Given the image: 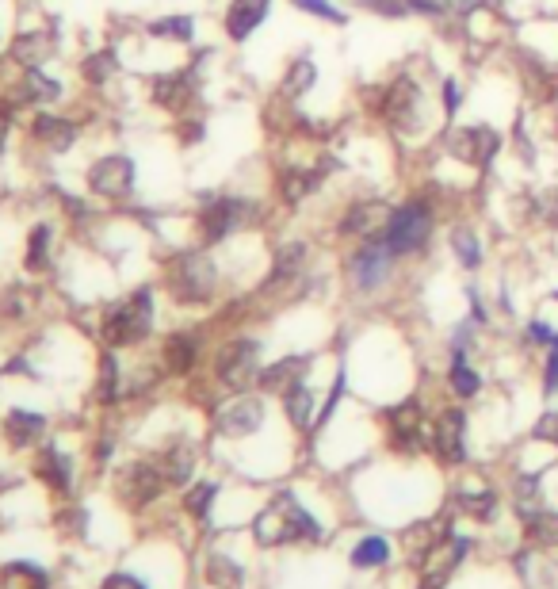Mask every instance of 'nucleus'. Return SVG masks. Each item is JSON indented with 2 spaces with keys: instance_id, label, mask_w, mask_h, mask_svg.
Instances as JSON below:
<instances>
[{
  "instance_id": "obj_1",
  "label": "nucleus",
  "mask_w": 558,
  "mask_h": 589,
  "mask_svg": "<svg viewBox=\"0 0 558 589\" xmlns=\"http://www.w3.org/2000/svg\"><path fill=\"white\" fill-rule=\"evenodd\" d=\"M432 234H436V203L429 196H409L398 207H390L387 226L375 238L383 241L398 261H409V257L429 253Z\"/></svg>"
},
{
  "instance_id": "obj_2",
  "label": "nucleus",
  "mask_w": 558,
  "mask_h": 589,
  "mask_svg": "<svg viewBox=\"0 0 558 589\" xmlns=\"http://www.w3.org/2000/svg\"><path fill=\"white\" fill-rule=\"evenodd\" d=\"M153 326V295L150 287H138L123 303H115L104 314V341L111 349H130L138 345Z\"/></svg>"
},
{
  "instance_id": "obj_3",
  "label": "nucleus",
  "mask_w": 558,
  "mask_h": 589,
  "mask_svg": "<svg viewBox=\"0 0 558 589\" xmlns=\"http://www.w3.org/2000/svg\"><path fill=\"white\" fill-rule=\"evenodd\" d=\"M322 528L302 509L291 494H279L257 517V540L260 544H283V540H318Z\"/></svg>"
},
{
  "instance_id": "obj_4",
  "label": "nucleus",
  "mask_w": 558,
  "mask_h": 589,
  "mask_svg": "<svg viewBox=\"0 0 558 589\" xmlns=\"http://www.w3.org/2000/svg\"><path fill=\"white\" fill-rule=\"evenodd\" d=\"M379 115L387 119L394 131L402 134H413L425 127V119H429V100H425V88L421 81H413V77H394L387 88H383V96H379Z\"/></svg>"
},
{
  "instance_id": "obj_5",
  "label": "nucleus",
  "mask_w": 558,
  "mask_h": 589,
  "mask_svg": "<svg viewBox=\"0 0 558 589\" xmlns=\"http://www.w3.org/2000/svg\"><path fill=\"white\" fill-rule=\"evenodd\" d=\"M394 264H398V257L390 253L383 241L367 238L344 257V276L352 280V287H356L360 295H375V291H383V287L390 284Z\"/></svg>"
},
{
  "instance_id": "obj_6",
  "label": "nucleus",
  "mask_w": 558,
  "mask_h": 589,
  "mask_svg": "<svg viewBox=\"0 0 558 589\" xmlns=\"http://www.w3.org/2000/svg\"><path fill=\"white\" fill-rule=\"evenodd\" d=\"M215 264L203 253H180L169 264V291L180 303H207L211 291H215Z\"/></svg>"
},
{
  "instance_id": "obj_7",
  "label": "nucleus",
  "mask_w": 558,
  "mask_h": 589,
  "mask_svg": "<svg viewBox=\"0 0 558 589\" xmlns=\"http://www.w3.org/2000/svg\"><path fill=\"white\" fill-rule=\"evenodd\" d=\"M253 219H257V203H249V199H207L199 211V238H203V245H218V241L230 238L237 226H249Z\"/></svg>"
},
{
  "instance_id": "obj_8",
  "label": "nucleus",
  "mask_w": 558,
  "mask_h": 589,
  "mask_svg": "<svg viewBox=\"0 0 558 589\" xmlns=\"http://www.w3.org/2000/svg\"><path fill=\"white\" fill-rule=\"evenodd\" d=\"M448 153L459 157L463 165L471 169H490L494 157L501 153V134L490 123H467V127H455L448 134Z\"/></svg>"
},
{
  "instance_id": "obj_9",
  "label": "nucleus",
  "mask_w": 558,
  "mask_h": 589,
  "mask_svg": "<svg viewBox=\"0 0 558 589\" xmlns=\"http://www.w3.org/2000/svg\"><path fill=\"white\" fill-rule=\"evenodd\" d=\"M215 371L230 391H245L253 379H260V345L257 341H249V337L230 341L226 349L218 352Z\"/></svg>"
},
{
  "instance_id": "obj_10",
  "label": "nucleus",
  "mask_w": 558,
  "mask_h": 589,
  "mask_svg": "<svg viewBox=\"0 0 558 589\" xmlns=\"http://www.w3.org/2000/svg\"><path fill=\"white\" fill-rule=\"evenodd\" d=\"M165 486H169V482H165L161 463H130V467L119 471V479H115V494H119V502L130 505V509H142V505H150Z\"/></svg>"
},
{
  "instance_id": "obj_11",
  "label": "nucleus",
  "mask_w": 558,
  "mask_h": 589,
  "mask_svg": "<svg viewBox=\"0 0 558 589\" xmlns=\"http://www.w3.org/2000/svg\"><path fill=\"white\" fill-rule=\"evenodd\" d=\"M429 448L444 463H463L467 459V414L455 410V406L444 410V414H436L429 429Z\"/></svg>"
},
{
  "instance_id": "obj_12",
  "label": "nucleus",
  "mask_w": 558,
  "mask_h": 589,
  "mask_svg": "<svg viewBox=\"0 0 558 589\" xmlns=\"http://www.w3.org/2000/svg\"><path fill=\"white\" fill-rule=\"evenodd\" d=\"M390 219V203L387 199H356L344 207L341 222H337V234L352 241H367L375 238Z\"/></svg>"
},
{
  "instance_id": "obj_13",
  "label": "nucleus",
  "mask_w": 558,
  "mask_h": 589,
  "mask_svg": "<svg viewBox=\"0 0 558 589\" xmlns=\"http://www.w3.org/2000/svg\"><path fill=\"white\" fill-rule=\"evenodd\" d=\"M88 188L104 199H123L134 188V161L123 153H108L88 169Z\"/></svg>"
},
{
  "instance_id": "obj_14",
  "label": "nucleus",
  "mask_w": 558,
  "mask_h": 589,
  "mask_svg": "<svg viewBox=\"0 0 558 589\" xmlns=\"http://www.w3.org/2000/svg\"><path fill=\"white\" fill-rule=\"evenodd\" d=\"M215 421L218 433H226V437H249V433H257L260 421H264V402L249 398V394H237L234 402H226L218 410Z\"/></svg>"
},
{
  "instance_id": "obj_15",
  "label": "nucleus",
  "mask_w": 558,
  "mask_h": 589,
  "mask_svg": "<svg viewBox=\"0 0 558 589\" xmlns=\"http://www.w3.org/2000/svg\"><path fill=\"white\" fill-rule=\"evenodd\" d=\"M390 421V437H394V444L398 448H406V452H413V448H421V440H429V429H425V410H421V402H398L394 410L387 414Z\"/></svg>"
},
{
  "instance_id": "obj_16",
  "label": "nucleus",
  "mask_w": 558,
  "mask_h": 589,
  "mask_svg": "<svg viewBox=\"0 0 558 589\" xmlns=\"http://www.w3.org/2000/svg\"><path fill=\"white\" fill-rule=\"evenodd\" d=\"M268 12H272V0H230V8H226V35L234 43H245L260 23L268 20Z\"/></svg>"
},
{
  "instance_id": "obj_17",
  "label": "nucleus",
  "mask_w": 558,
  "mask_h": 589,
  "mask_svg": "<svg viewBox=\"0 0 558 589\" xmlns=\"http://www.w3.org/2000/svg\"><path fill=\"white\" fill-rule=\"evenodd\" d=\"M195 96V73L192 69H176V73H161L153 77V100L169 111H184Z\"/></svg>"
},
{
  "instance_id": "obj_18",
  "label": "nucleus",
  "mask_w": 558,
  "mask_h": 589,
  "mask_svg": "<svg viewBox=\"0 0 558 589\" xmlns=\"http://www.w3.org/2000/svg\"><path fill=\"white\" fill-rule=\"evenodd\" d=\"M467 551H471V540H467V536H455V532L440 536V540H436V547H432L429 555H425V578L444 582L451 570L459 567V559H463Z\"/></svg>"
},
{
  "instance_id": "obj_19",
  "label": "nucleus",
  "mask_w": 558,
  "mask_h": 589,
  "mask_svg": "<svg viewBox=\"0 0 558 589\" xmlns=\"http://www.w3.org/2000/svg\"><path fill=\"white\" fill-rule=\"evenodd\" d=\"M306 368H310V360H306V356H287V360H276L272 368L260 371L257 383L268 394H287L291 387H299V383H302Z\"/></svg>"
},
{
  "instance_id": "obj_20",
  "label": "nucleus",
  "mask_w": 558,
  "mask_h": 589,
  "mask_svg": "<svg viewBox=\"0 0 558 589\" xmlns=\"http://www.w3.org/2000/svg\"><path fill=\"white\" fill-rule=\"evenodd\" d=\"M448 245H451V257L459 261L463 272H478L482 268V241L474 234V226L467 222H455L448 234Z\"/></svg>"
},
{
  "instance_id": "obj_21",
  "label": "nucleus",
  "mask_w": 558,
  "mask_h": 589,
  "mask_svg": "<svg viewBox=\"0 0 558 589\" xmlns=\"http://www.w3.org/2000/svg\"><path fill=\"white\" fill-rule=\"evenodd\" d=\"M46 433V421L43 414H31V410H12L4 417V437L12 448H27Z\"/></svg>"
},
{
  "instance_id": "obj_22",
  "label": "nucleus",
  "mask_w": 558,
  "mask_h": 589,
  "mask_svg": "<svg viewBox=\"0 0 558 589\" xmlns=\"http://www.w3.org/2000/svg\"><path fill=\"white\" fill-rule=\"evenodd\" d=\"M54 43H58V35L54 31H23L20 39L12 43V58L20 62V66H39L43 58L54 54Z\"/></svg>"
},
{
  "instance_id": "obj_23",
  "label": "nucleus",
  "mask_w": 558,
  "mask_h": 589,
  "mask_svg": "<svg viewBox=\"0 0 558 589\" xmlns=\"http://www.w3.org/2000/svg\"><path fill=\"white\" fill-rule=\"evenodd\" d=\"M35 138L43 142L46 150H69L77 142V123H69L62 115H39L35 119Z\"/></svg>"
},
{
  "instance_id": "obj_24",
  "label": "nucleus",
  "mask_w": 558,
  "mask_h": 589,
  "mask_svg": "<svg viewBox=\"0 0 558 589\" xmlns=\"http://www.w3.org/2000/svg\"><path fill=\"white\" fill-rule=\"evenodd\" d=\"M318 184H322L318 169H287V173L279 176V196H283L287 207H299L310 192H318Z\"/></svg>"
},
{
  "instance_id": "obj_25",
  "label": "nucleus",
  "mask_w": 558,
  "mask_h": 589,
  "mask_svg": "<svg viewBox=\"0 0 558 589\" xmlns=\"http://www.w3.org/2000/svg\"><path fill=\"white\" fill-rule=\"evenodd\" d=\"M199 360V345H195L192 333H172L165 341V368L176 371V375H188Z\"/></svg>"
},
{
  "instance_id": "obj_26",
  "label": "nucleus",
  "mask_w": 558,
  "mask_h": 589,
  "mask_svg": "<svg viewBox=\"0 0 558 589\" xmlns=\"http://www.w3.org/2000/svg\"><path fill=\"white\" fill-rule=\"evenodd\" d=\"M35 475H39L50 490L65 494V490H69V459H65L58 448H43L39 459H35Z\"/></svg>"
},
{
  "instance_id": "obj_27",
  "label": "nucleus",
  "mask_w": 558,
  "mask_h": 589,
  "mask_svg": "<svg viewBox=\"0 0 558 589\" xmlns=\"http://www.w3.org/2000/svg\"><path fill=\"white\" fill-rule=\"evenodd\" d=\"M161 471H165V482H172V486H184V482L192 479L195 471V448L192 444H172L169 452H165V459H161Z\"/></svg>"
},
{
  "instance_id": "obj_28",
  "label": "nucleus",
  "mask_w": 558,
  "mask_h": 589,
  "mask_svg": "<svg viewBox=\"0 0 558 589\" xmlns=\"http://www.w3.org/2000/svg\"><path fill=\"white\" fill-rule=\"evenodd\" d=\"M0 589H50V578L35 563H8L0 570Z\"/></svg>"
},
{
  "instance_id": "obj_29",
  "label": "nucleus",
  "mask_w": 558,
  "mask_h": 589,
  "mask_svg": "<svg viewBox=\"0 0 558 589\" xmlns=\"http://www.w3.org/2000/svg\"><path fill=\"white\" fill-rule=\"evenodd\" d=\"M283 410H287L295 429H310V425H314V391H310L306 383L291 387V391L283 394Z\"/></svg>"
},
{
  "instance_id": "obj_30",
  "label": "nucleus",
  "mask_w": 558,
  "mask_h": 589,
  "mask_svg": "<svg viewBox=\"0 0 558 589\" xmlns=\"http://www.w3.org/2000/svg\"><path fill=\"white\" fill-rule=\"evenodd\" d=\"M306 241H287L283 249L276 253V264H272V276H268V284H283V280H291V276H299L302 272V261H306Z\"/></svg>"
},
{
  "instance_id": "obj_31",
  "label": "nucleus",
  "mask_w": 558,
  "mask_h": 589,
  "mask_svg": "<svg viewBox=\"0 0 558 589\" xmlns=\"http://www.w3.org/2000/svg\"><path fill=\"white\" fill-rule=\"evenodd\" d=\"M16 96H20L23 104L58 100V96H62V85H58V81H50V77H43L39 69H27V73H23V81H20V88H16Z\"/></svg>"
},
{
  "instance_id": "obj_32",
  "label": "nucleus",
  "mask_w": 558,
  "mask_h": 589,
  "mask_svg": "<svg viewBox=\"0 0 558 589\" xmlns=\"http://www.w3.org/2000/svg\"><path fill=\"white\" fill-rule=\"evenodd\" d=\"M448 383H451V391L459 394V398H474V394L482 391V375H478V371L467 364V356H463V352H455V356H451Z\"/></svg>"
},
{
  "instance_id": "obj_33",
  "label": "nucleus",
  "mask_w": 558,
  "mask_h": 589,
  "mask_svg": "<svg viewBox=\"0 0 558 589\" xmlns=\"http://www.w3.org/2000/svg\"><path fill=\"white\" fill-rule=\"evenodd\" d=\"M207 582L215 589H241L245 574L230 555H207Z\"/></svg>"
},
{
  "instance_id": "obj_34",
  "label": "nucleus",
  "mask_w": 558,
  "mask_h": 589,
  "mask_svg": "<svg viewBox=\"0 0 558 589\" xmlns=\"http://www.w3.org/2000/svg\"><path fill=\"white\" fill-rule=\"evenodd\" d=\"M314 85H318V66L310 58H295L291 69H287V77H283V92L287 96H306Z\"/></svg>"
},
{
  "instance_id": "obj_35",
  "label": "nucleus",
  "mask_w": 558,
  "mask_h": 589,
  "mask_svg": "<svg viewBox=\"0 0 558 589\" xmlns=\"http://www.w3.org/2000/svg\"><path fill=\"white\" fill-rule=\"evenodd\" d=\"M387 559H390V544L383 536H367V540H360V547L352 551V567H360V570L383 567Z\"/></svg>"
},
{
  "instance_id": "obj_36",
  "label": "nucleus",
  "mask_w": 558,
  "mask_h": 589,
  "mask_svg": "<svg viewBox=\"0 0 558 589\" xmlns=\"http://www.w3.org/2000/svg\"><path fill=\"white\" fill-rule=\"evenodd\" d=\"M96 398H100L104 406H111V402L119 398V360H115L111 352H104V356H100V379H96Z\"/></svg>"
},
{
  "instance_id": "obj_37",
  "label": "nucleus",
  "mask_w": 558,
  "mask_h": 589,
  "mask_svg": "<svg viewBox=\"0 0 558 589\" xmlns=\"http://www.w3.org/2000/svg\"><path fill=\"white\" fill-rule=\"evenodd\" d=\"M524 521H528V536H532L536 544H558V513L536 509V513H528Z\"/></svg>"
},
{
  "instance_id": "obj_38",
  "label": "nucleus",
  "mask_w": 558,
  "mask_h": 589,
  "mask_svg": "<svg viewBox=\"0 0 558 589\" xmlns=\"http://www.w3.org/2000/svg\"><path fill=\"white\" fill-rule=\"evenodd\" d=\"M150 35L157 39H180V43H188L195 35V23L192 16H165V20L150 23Z\"/></svg>"
},
{
  "instance_id": "obj_39",
  "label": "nucleus",
  "mask_w": 558,
  "mask_h": 589,
  "mask_svg": "<svg viewBox=\"0 0 558 589\" xmlns=\"http://www.w3.org/2000/svg\"><path fill=\"white\" fill-rule=\"evenodd\" d=\"M215 494H218L215 482H195L192 490H188V498H184V505H188V513L203 521V517L211 513V502H215Z\"/></svg>"
},
{
  "instance_id": "obj_40",
  "label": "nucleus",
  "mask_w": 558,
  "mask_h": 589,
  "mask_svg": "<svg viewBox=\"0 0 558 589\" xmlns=\"http://www.w3.org/2000/svg\"><path fill=\"white\" fill-rule=\"evenodd\" d=\"M459 505H463L471 517H478V521H494L497 494H494V490H482V494H463V498H459Z\"/></svg>"
},
{
  "instance_id": "obj_41",
  "label": "nucleus",
  "mask_w": 558,
  "mask_h": 589,
  "mask_svg": "<svg viewBox=\"0 0 558 589\" xmlns=\"http://www.w3.org/2000/svg\"><path fill=\"white\" fill-rule=\"evenodd\" d=\"M46 245H50V230L35 226L31 238H27V268L31 272H46Z\"/></svg>"
},
{
  "instance_id": "obj_42",
  "label": "nucleus",
  "mask_w": 558,
  "mask_h": 589,
  "mask_svg": "<svg viewBox=\"0 0 558 589\" xmlns=\"http://www.w3.org/2000/svg\"><path fill=\"white\" fill-rule=\"evenodd\" d=\"M532 215L547 226H558V184L543 188L539 196H532Z\"/></svg>"
},
{
  "instance_id": "obj_43",
  "label": "nucleus",
  "mask_w": 558,
  "mask_h": 589,
  "mask_svg": "<svg viewBox=\"0 0 558 589\" xmlns=\"http://www.w3.org/2000/svg\"><path fill=\"white\" fill-rule=\"evenodd\" d=\"M295 8H302V12H310V16H318V20H325V23H348V16H344L341 8L333 4V0H291Z\"/></svg>"
},
{
  "instance_id": "obj_44",
  "label": "nucleus",
  "mask_w": 558,
  "mask_h": 589,
  "mask_svg": "<svg viewBox=\"0 0 558 589\" xmlns=\"http://www.w3.org/2000/svg\"><path fill=\"white\" fill-rule=\"evenodd\" d=\"M463 81H455V77H448L444 85H440V108H444V115L448 119H455L459 115V108H463Z\"/></svg>"
},
{
  "instance_id": "obj_45",
  "label": "nucleus",
  "mask_w": 558,
  "mask_h": 589,
  "mask_svg": "<svg viewBox=\"0 0 558 589\" xmlns=\"http://www.w3.org/2000/svg\"><path fill=\"white\" fill-rule=\"evenodd\" d=\"M111 69H115V54H111V50H100V54H92L85 62V77L88 81H96V85H104Z\"/></svg>"
},
{
  "instance_id": "obj_46",
  "label": "nucleus",
  "mask_w": 558,
  "mask_h": 589,
  "mask_svg": "<svg viewBox=\"0 0 558 589\" xmlns=\"http://www.w3.org/2000/svg\"><path fill=\"white\" fill-rule=\"evenodd\" d=\"M367 12L383 16V20H406L409 16V4L406 0H360Z\"/></svg>"
},
{
  "instance_id": "obj_47",
  "label": "nucleus",
  "mask_w": 558,
  "mask_h": 589,
  "mask_svg": "<svg viewBox=\"0 0 558 589\" xmlns=\"http://www.w3.org/2000/svg\"><path fill=\"white\" fill-rule=\"evenodd\" d=\"M409 16H429V20H444L448 16V4L444 0H406Z\"/></svg>"
},
{
  "instance_id": "obj_48",
  "label": "nucleus",
  "mask_w": 558,
  "mask_h": 589,
  "mask_svg": "<svg viewBox=\"0 0 558 589\" xmlns=\"http://www.w3.org/2000/svg\"><path fill=\"white\" fill-rule=\"evenodd\" d=\"M448 4V16H455V20H471V16H478L490 0H444Z\"/></svg>"
},
{
  "instance_id": "obj_49",
  "label": "nucleus",
  "mask_w": 558,
  "mask_h": 589,
  "mask_svg": "<svg viewBox=\"0 0 558 589\" xmlns=\"http://www.w3.org/2000/svg\"><path fill=\"white\" fill-rule=\"evenodd\" d=\"M536 437H539V440H547V444H558V410H547V414L539 417Z\"/></svg>"
},
{
  "instance_id": "obj_50",
  "label": "nucleus",
  "mask_w": 558,
  "mask_h": 589,
  "mask_svg": "<svg viewBox=\"0 0 558 589\" xmlns=\"http://www.w3.org/2000/svg\"><path fill=\"white\" fill-rule=\"evenodd\" d=\"M558 391V345L547 356V371H543V394H555Z\"/></svg>"
},
{
  "instance_id": "obj_51",
  "label": "nucleus",
  "mask_w": 558,
  "mask_h": 589,
  "mask_svg": "<svg viewBox=\"0 0 558 589\" xmlns=\"http://www.w3.org/2000/svg\"><path fill=\"white\" fill-rule=\"evenodd\" d=\"M100 589H146V586H142L138 578H130V574H111V578Z\"/></svg>"
},
{
  "instance_id": "obj_52",
  "label": "nucleus",
  "mask_w": 558,
  "mask_h": 589,
  "mask_svg": "<svg viewBox=\"0 0 558 589\" xmlns=\"http://www.w3.org/2000/svg\"><path fill=\"white\" fill-rule=\"evenodd\" d=\"M8 127H12V119H8V111L0 108V150H4V142H8Z\"/></svg>"
}]
</instances>
